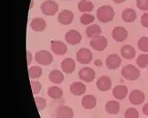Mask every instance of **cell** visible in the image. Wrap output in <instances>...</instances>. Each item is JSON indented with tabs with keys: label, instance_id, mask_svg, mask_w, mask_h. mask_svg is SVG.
I'll list each match as a JSON object with an SVG mask.
<instances>
[{
	"label": "cell",
	"instance_id": "cell-18",
	"mask_svg": "<svg viewBox=\"0 0 148 118\" xmlns=\"http://www.w3.org/2000/svg\"><path fill=\"white\" fill-rule=\"evenodd\" d=\"M112 93H113V96L118 100L124 99L126 96L128 95V87L123 84L116 85L113 89Z\"/></svg>",
	"mask_w": 148,
	"mask_h": 118
},
{
	"label": "cell",
	"instance_id": "cell-36",
	"mask_svg": "<svg viewBox=\"0 0 148 118\" xmlns=\"http://www.w3.org/2000/svg\"><path fill=\"white\" fill-rule=\"evenodd\" d=\"M140 22H141V25L145 28H148V12H145L144 14L141 18H140Z\"/></svg>",
	"mask_w": 148,
	"mask_h": 118
},
{
	"label": "cell",
	"instance_id": "cell-19",
	"mask_svg": "<svg viewBox=\"0 0 148 118\" xmlns=\"http://www.w3.org/2000/svg\"><path fill=\"white\" fill-rule=\"evenodd\" d=\"M30 27H31L32 30H34L36 32H41V31L45 30V29L46 28V22H45V19H43V18L35 17L32 19V21L30 22Z\"/></svg>",
	"mask_w": 148,
	"mask_h": 118
},
{
	"label": "cell",
	"instance_id": "cell-13",
	"mask_svg": "<svg viewBox=\"0 0 148 118\" xmlns=\"http://www.w3.org/2000/svg\"><path fill=\"white\" fill-rule=\"evenodd\" d=\"M145 99V95L140 90H133L130 93L129 100L133 105H140Z\"/></svg>",
	"mask_w": 148,
	"mask_h": 118
},
{
	"label": "cell",
	"instance_id": "cell-4",
	"mask_svg": "<svg viewBox=\"0 0 148 118\" xmlns=\"http://www.w3.org/2000/svg\"><path fill=\"white\" fill-rule=\"evenodd\" d=\"M59 10V5L52 0H46L41 5V11L46 16L54 15Z\"/></svg>",
	"mask_w": 148,
	"mask_h": 118
},
{
	"label": "cell",
	"instance_id": "cell-34",
	"mask_svg": "<svg viewBox=\"0 0 148 118\" xmlns=\"http://www.w3.org/2000/svg\"><path fill=\"white\" fill-rule=\"evenodd\" d=\"M31 84V89H32V93L34 95H36L38 93H40V91L42 90V84L38 81H31L30 82Z\"/></svg>",
	"mask_w": 148,
	"mask_h": 118
},
{
	"label": "cell",
	"instance_id": "cell-9",
	"mask_svg": "<svg viewBox=\"0 0 148 118\" xmlns=\"http://www.w3.org/2000/svg\"><path fill=\"white\" fill-rule=\"evenodd\" d=\"M65 39H66V42L68 44H69L71 45H75L82 41V35H81L80 32H78L77 30H70L66 33Z\"/></svg>",
	"mask_w": 148,
	"mask_h": 118
},
{
	"label": "cell",
	"instance_id": "cell-29",
	"mask_svg": "<svg viewBox=\"0 0 148 118\" xmlns=\"http://www.w3.org/2000/svg\"><path fill=\"white\" fill-rule=\"evenodd\" d=\"M137 65L139 68L145 69L146 67H148V54H140L138 58H137Z\"/></svg>",
	"mask_w": 148,
	"mask_h": 118
},
{
	"label": "cell",
	"instance_id": "cell-41",
	"mask_svg": "<svg viewBox=\"0 0 148 118\" xmlns=\"http://www.w3.org/2000/svg\"></svg>",
	"mask_w": 148,
	"mask_h": 118
},
{
	"label": "cell",
	"instance_id": "cell-16",
	"mask_svg": "<svg viewBox=\"0 0 148 118\" xmlns=\"http://www.w3.org/2000/svg\"><path fill=\"white\" fill-rule=\"evenodd\" d=\"M69 91L75 96L84 95L86 93V85L82 82H74L69 86Z\"/></svg>",
	"mask_w": 148,
	"mask_h": 118
},
{
	"label": "cell",
	"instance_id": "cell-26",
	"mask_svg": "<svg viewBox=\"0 0 148 118\" xmlns=\"http://www.w3.org/2000/svg\"><path fill=\"white\" fill-rule=\"evenodd\" d=\"M47 94L53 99H60L63 96V91L58 86H51L48 88Z\"/></svg>",
	"mask_w": 148,
	"mask_h": 118
},
{
	"label": "cell",
	"instance_id": "cell-28",
	"mask_svg": "<svg viewBox=\"0 0 148 118\" xmlns=\"http://www.w3.org/2000/svg\"><path fill=\"white\" fill-rule=\"evenodd\" d=\"M43 70L42 68L39 66H32L29 69V78L31 79H36L42 75Z\"/></svg>",
	"mask_w": 148,
	"mask_h": 118
},
{
	"label": "cell",
	"instance_id": "cell-35",
	"mask_svg": "<svg viewBox=\"0 0 148 118\" xmlns=\"http://www.w3.org/2000/svg\"><path fill=\"white\" fill-rule=\"evenodd\" d=\"M136 5L139 10L148 11V0H136Z\"/></svg>",
	"mask_w": 148,
	"mask_h": 118
},
{
	"label": "cell",
	"instance_id": "cell-32",
	"mask_svg": "<svg viewBox=\"0 0 148 118\" xmlns=\"http://www.w3.org/2000/svg\"><path fill=\"white\" fill-rule=\"evenodd\" d=\"M35 99V102H36V108L38 110H43L46 108V100L45 98L43 97H39V96H36L34 98Z\"/></svg>",
	"mask_w": 148,
	"mask_h": 118
},
{
	"label": "cell",
	"instance_id": "cell-20",
	"mask_svg": "<svg viewBox=\"0 0 148 118\" xmlns=\"http://www.w3.org/2000/svg\"><path fill=\"white\" fill-rule=\"evenodd\" d=\"M82 106L85 109H93L97 106V99L91 94L84 95L82 99Z\"/></svg>",
	"mask_w": 148,
	"mask_h": 118
},
{
	"label": "cell",
	"instance_id": "cell-3",
	"mask_svg": "<svg viewBox=\"0 0 148 118\" xmlns=\"http://www.w3.org/2000/svg\"><path fill=\"white\" fill-rule=\"evenodd\" d=\"M35 60L42 66H49L53 61V56L51 52L45 50H40L36 52Z\"/></svg>",
	"mask_w": 148,
	"mask_h": 118
},
{
	"label": "cell",
	"instance_id": "cell-31",
	"mask_svg": "<svg viewBox=\"0 0 148 118\" xmlns=\"http://www.w3.org/2000/svg\"><path fill=\"white\" fill-rule=\"evenodd\" d=\"M94 20H95V17H94L93 15L88 14V12H85V14H84L82 16H81L80 18V21L82 24L84 25H88V24H91Z\"/></svg>",
	"mask_w": 148,
	"mask_h": 118
},
{
	"label": "cell",
	"instance_id": "cell-15",
	"mask_svg": "<svg viewBox=\"0 0 148 118\" xmlns=\"http://www.w3.org/2000/svg\"><path fill=\"white\" fill-rule=\"evenodd\" d=\"M74 21V14L70 10H63L61 11L59 16H58V21L62 25H69Z\"/></svg>",
	"mask_w": 148,
	"mask_h": 118
},
{
	"label": "cell",
	"instance_id": "cell-2",
	"mask_svg": "<svg viewBox=\"0 0 148 118\" xmlns=\"http://www.w3.org/2000/svg\"><path fill=\"white\" fill-rule=\"evenodd\" d=\"M121 74L125 79L129 81H135L138 79V77L140 76L139 69L132 64H128L123 67L122 70H121Z\"/></svg>",
	"mask_w": 148,
	"mask_h": 118
},
{
	"label": "cell",
	"instance_id": "cell-37",
	"mask_svg": "<svg viewBox=\"0 0 148 118\" xmlns=\"http://www.w3.org/2000/svg\"><path fill=\"white\" fill-rule=\"evenodd\" d=\"M32 60H33V56L31 54V52H29V51H27V64H28V66H30Z\"/></svg>",
	"mask_w": 148,
	"mask_h": 118
},
{
	"label": "cell",
	"instance_id": "cell-40",
	"mask_svg": "<svg viewBox=\"0 0 148 118\" xmlns=\"http://www.w3.org/2000/svg\"><path fill=\"white\" fill-rule=\"evenodd\" d=\"M113 1L115 4H123V3H124L126 1V0H113Z\"/></svg>",
	"mask_w": 148,
	"mask_h": 118
},
{
	"label": "cell",
	"instance_id": "cell-8",
	"mask_svg": "<svg viewBox=\"0 0 148 118\" xmlns=\"http://www.w3.org/2000/svg\"><path fill=\"white\" fill-rule=\"evenodd\" d=\"M121 64H122V59L116 54H110L106 59V65L108 69L115 70L120 68Z\"/></svg>",
	"mask_w": 148,
	"mask_h": 118
},
{
	"label": "cell",
	"instance_id": "cell-21",
	"mask_svg": "<svg viewBox=\"0 0 148 118\" xmlns=\"http://www.w3.org/2000/svg\"><path fill=\"white\" fill-rule=\"evenodd\" d=\"M121 55L126 60H133L136 57V50L132 45H123L121 48Z\"/></svg>",
	"mask_w": 148,
	"mask_h": 118
},
{
	"label": "cell",
	"instance_id": "cell-33",
	"mask_svg": "<svg viewBox=\"0 0 148 118\" xmlns=\"http://www.w3.org/2000/svg\"><path fill=\"white\" fill-rule=\"evenodd\" d=\"M124 118H139V113L136 108H129L124 113Z\"/></svg>",
	"mask_w": 148,
	"mask_h": 118
},
{
	"label": "cell",
	"instance_id": "cell-24",
	"mask_svg": "<svg viewBox=\"0 0 148 118\" xmlns=\"http://www.w3.org/2000/svg\"><path fill=\"white\" fill-rule=\"evenodd\" d=\"M48 77H49V80L51 83L55 84H60L64 81L63 73L60 70H58V69H54V70L51 71Z\"/></svg>",
	"mask_w": 148,
	"mask_h": 118
},
{
	"label": "cell",
	"instance_id": "cell-30",
	"mask_svg": "<svg viewBox=\"0 0 148 118\" xmlns=\"http://www.w3.org/2000/svg\"><path fill=\"white\" fill-rule=\"evenodd\" d=\"M138 47L141 51L148 52V36H142L138 39Z\"/></svg>",
	"mask_w": 148,
	"mask_h": 118
},
{
	"label": "cell",
	"instance_id": "cell-22",
	"mask_svg": "<svg viewBox=\"0 0 148 118\" xmlns=\"http://www.w3.org/2000/svg\"><path fill=\"white\" fill-rule=\"evenodd\" d=\"M122 18L127 23L133 22L137 19V12L132 8H125L122 12Z\"/></svg>",
	"mask_w": 148,
	"mask_h": 118
},
{
	"label": "cell",
	"instance_id": "cell-1",
	"mask_svg": "<svg viewBox=\"0 0 148 118\" xmlns=\"http://www.w3.org/2000/svg\"><path fill=\"white\" fill-rule=\"evenodd\" d=\"M115 15L114 10L110 5H102L97 10V18L103 23L110 22Z\"/></svg>",
	"mask_w": 148,
	"mask_h": 118
},
{
	"label": "cell",
	"instance_id": "cell-25",
	"mask_svg": "<svg viewBox=\"0 0 148 118\" xmlns=\"http://www.w3.org/2000/svg\"><path fill=\"white\" fill-rule=\"evenodd\" d=\"M106 112L109 115H116L120 111V103L116 100H109L106 104Z\"/></svg>",
	"mask_w": 148,
	"mask_h": 118
},
{
	"label": "cell",
	"instance_id": "cell-23",
	"mask_svg": "<svg viewBox=\"0 0 148 118\" xmlns=\"http://www.w3.org/2000/svg\"><path fill=\"white\" fill-rule=\"evenodd\" d=\"M102 30L100 28V26L98 24H91L88 26L87 29L85 30V33L89 38H93L99 36H101Z\"/></svg>",
	"mask_w": 148,
	"mask_h": 118
},
{
	"label": "cell",
	"instance_id": "cell-14",
	"mask_svg": "<svg viewBox=\"0 0 148 118\" xmlns=\"http://www.w3.org/2000/svg\"><path fill=\"white\" fill-rule=\"evenodd\" d=\"M60 67L63 73L70 75L75 69V61L72 58H66L61 61Z\"/></svg>",
	"mask_w": 148,
	"mask_h": 118
},
{
	"label": "cell",
	"instance_id": "cell-7",
	"mask_svg": "<svg viewBox=\"0 0 148 118\" xmlns=\"http://www.w3.org/2000/svg\"><path fill=\"white\" fill-rule=\"evenodd\" d=\"M78 76L82 81H84L86 83H91L96 76V73L91 68L84 67L79 70Z\"/></svg>",
	"mask_w": 148,
	"mask_h": 118
},
{
	"label": "cell",
	"instance_id": "cell-10",
	"mask_svg": "<svg viewBox=\"0 0 148 118\" xmlns=\"http://www.w3.org/2000/svg\"><path fill=\"white\" fill-rule=\"evenodd\" d=\"M51 51L56 55H64L68 51V46L62 41L60 40H53L51 43Z\"/></svg>",
	"mask_w": 148,
	"mask_h": 118
},
{
	"label": "cell",
	"instance_id": "cell-27",
	"mask_svg": "<svg viewBox=\"0 0 148 118\" xmlns=\"http://www.w3.org/2000/svg\"><path fill=\"white\" fill-rule=\"evenodd\" d=\"M78 10L82 12H90L93 10L94 5L88 0H80V2L78 3Z\"/></svg>",
	"mask_w": 148,
	"mask_h": 118
},
{
	"label": "cell",
	"instance_id": "cell-6",
	"mask_svg": "<svg viewBox=\"0 0 148 118\" xmlns=\"http://www.w3.org/2000/svg\"><path fill=\"white\" fill-rule=\"evenodd\" d=\"M76 60L81 64H89L92 60V54L87 48H81L76 52Z\"/></svg>",
	"mask_w": 148,
	"mask_h": 118
},
{
	"label": "cell",
	"instance_id": "cell-39",
	"mask_svg": "<svg viewBox=\"0 0 148 118\" xmlns=\"http://www.w3.org/2000/svg\"><path fill=\"white\" fill-rule=\"evenodd\" d=\"M94 64H95L97 67H101L102 66V61H101L100 59H97L95 60V62H94Z\"/></svg>",
	"mask_w": 148,
	"mask_h": 118
},
{
	"label": "cell",
	"instance_id": "cell-12",
	"mask_svg": "<svg viewBox=\"0 0 148 118\" xmlns=\"http://www.w3.org/2000/svg\"><path fill=\"white\" fill-rule=\"evenodd\" d=\"M56 118H74V111L70 107L59 106L55 109Z\"/></svg>",
	"mask_w": 148,
	"mask_h": 118
},
{
	"label": "cell",
	"instance_id": "cell-5",
	"mask_svg": "<svg viewBox=\"0 0 148 118\" xmlns=\"http://www.w3.org/2000/svg\"><path fill=\"white\" fill-rule=\"evenodd\" d=\"M107 45H108V41H107V38L104 36H99L96 37H93L90 41V47L98 51H104L107 47Z\"/></svg>",
	"mask_w": 148,
	"mask_h": 118
},
{
	"label": "cell",
	"instance_id": "cell-11",
	"mask_svg": "<svg viewBox=\"0 0 148 118\" xmlns=\"http://www.w3.org/2000/svg\"><path fill=\"white\" fill-rule=\"evenodd\" d=\"M112 37L114 38V40L116 42H123L126 40V38L128 37V31L124 27H115L113 29L112 31Z\"/></svg>",
	"mask_w": 148,
	"mask_h": 118
},
{
	"label": "cell",
	"instance_id": "cell-17",
	"mask_svg": "<svg viewBox=\"0 0 148 118\" xmlns=\"http://www.w3.org/2000/svg\"><path fill=\"white\" fill-rule=\"evenodd\" d=\"M96 86L101 91H109L112 87V81L110 79V77L106 76V75L100 76L96 83Z\"/></svg>",
	"mask_w": 148,
	"mask_h": 118
},
{
	"label": "cell",
	"instance_id": "cell-38",
	"mask_svg": "<svg viewBox=\"0 0 148 118\" xmlns=\"http://www.w3.org/2000/svg\"><path fill=\"white\" fill-rule=\"evenodd\" d=\"M142 111H143V114H144L145 115L148 116V102H147V103L145 105V106H144V108H143Z\"/></svg>",
	"mask_w": 148,
	"mask_h": 118
}]
</instances>
